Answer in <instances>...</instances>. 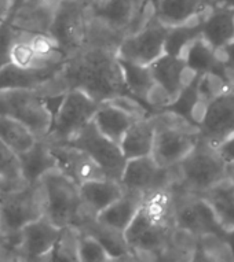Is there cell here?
<instances>
[{
	"label": "cell",
	"mask_w": 234,
	"mask_h": 262,
	"mask_svg": "<svg viewBox=\"0 0 234 262\" xmlns=\"http://www.w3.org/2000/svg\"><path fill=\"white\" fill-rule=\"evenodd\" d=\"M58 78L66 91L80 90L98 103L131 95L123 77L116 52L84 46L74 55L66 58Z\"/></svg>",
	"instance_id": "6da1fadb"
},
{
	"label": "cell",
	"mask_w": 234,
	"mask_h": 262,
	"mask_svg": "<svg viewBox=\"0 0 234 262\" xmlns=\"http://www.w3.org/2000/svg\"><path fill=\"white\" fill-rule=\"evenodd\" d=\"M173 227L172 189L148 195L124 232L135 261H160Z\"/></svg>",
	"instance_id": "7a4b0ae2"
},
{
	"label": "cell",
	"mask_w": 234,
	"mask_h": 262,
	"mask_svg": "<svg viewBox=\"0 0 234 262\" xmlns=\"http://www.w3.org/2000/svg\"><path fill=\"white\" fill-rule=\"evenodd\" d=\"M175 172L173 192L203 193L229 180V163L219 155L217 147L200 138L190 154L175 166Z\"/></svg>",
	"instance_id": "3957f363"
},
{
	"label": "cell",
	"mask_w": 234,
	"mask_h": 262,
	"mask_svg": "<svg viewBox=\"0 0 234 262\" xmlns=\"http://www.w3.org/2000/svg\"><path fill=\"white\" fill-rule=\"evenodd\" d=\"M44 215L42 183L0 191V225L3 236L18 246V235L25 225Z\"/></svg>",
	"instance_id": "277c9868"
},
{
	"label": "cell",
	"mask_w": 234,
	"mask_h": 262,
	"mask_svg": "<svg viewBox=\"0 0 234 262\" xmlns=\"http://www.w3.org/2000/svg\"><path fill=\"white\" fill-rule=\"evenodd\" d=\"M44 215L56 227H80L87 220L79 185L56 168L42 177Z\"/></svg>",
	"instance_id": "5b68a950"
},
{
	"label": "cell",
	"mask_w": 234,
	"mask_h": 262,
	"mask_svg": "<svg viewBox=\"0 0 234 262\" xmlns=\"http://www.w3.org/2000/svg\"><path fill=\"white\" fill-rule=\"evenodd\" d=\"M0 114L20 121L37 139H46L51 129L54 110L39 90L0 91Z\"/></svg>",
	"instance_id": "8992f818"
},
{
	"label": "cell",
	"mask_w": 234,
	"mask_h": 262,
	"mask_svg": "<svg viewBox=\"0 0 234 262\" xmlns=\"http://www.w3.org/2000/svg\"><path fill=\"white\" fill-rule=\"evenodd\" d=\"M101 103L80 90H69L58 104L47 140L51 144L69 143L87 124H90Z\"/></svg>",
	"instance_id": "52a82bcc"
},
{
	"label": "cell",
	"mask_w": 234,
	"mask_h": 262,
	"mask_svg": "<svg viewBox=\"0 0 234 262\" xmlns=\"http://www.w3.org/2000/svg\"><path fill=\"white\" fill-rule=\"evenodd\" d=\"M88 3L90 0H61L56 6L48 36L65 58L74 55L84 46Z\"/></svg>",
	"instance_id": "ba28073f"
},
{
	"label": "cell",
	"mask_w": 234,
	"mask_h": 262,
	"mask_svg": "<svg viewBox=\"0 0 234 262\" xmlns=\"http://www.w3.org/2000/svg\"><path fill=\"white\" fill-rule=\"evenodd\" d=\"M68 144L86 151L102 169L108 179L122 180L123 172L127 165L126 155L123 154L120 144L105 136L92 121L87 124Z\"/></svg>",
	"instance_id": "9c48e42d"
},
{
	"label": "cell",
	"mask_w": 234,
	"mask_h": 262,
	"mask_svg": "<svg viewBox=\"0 0 234 262\" xmlns=\"http://www.w3.org/2000/svg\"><path fill=\"white\" fill-rule=\"evenodd\" d=\"M123 188L126 191L148 195L163 189H172L177 183L175 166L163 168L156 162L153 155L127 159V165L122 176Z\"/></svg>",
	"instance_id": "30bf717a"
},
{
	"label": "cell",
	"mask_w": 234,
	"mask_h": 262,
	"mask_svg": "<svg viewBox=\"0 0 234 262\" xmlns=\"http://www.w3.org/2000/svg\"><path fill=\"white\" fill-rule=\"evenodd\" d=\"M168 26L154 19L143 29L127 35L119 47L117 56L134 63L150 66L165 54Z\"/></svg>",
	"instance_id": "8fae6325"
},
{
	"label": "cell",
	"mask_w": 234,
	"mask_h": 262,
	"mask_svg": "<svg viewBox=\"0 0 234 262\" xmlns=\"http://www.w3.org/2000/svg\"><path fill=\"white\" fill-rule=\"evenodd\" d=\"M173 223L199 236L207 232L225 233L211 205L199 193L173 192Z\"/></svg>",
	"instance_id": "7c38bea8"
},
{
	"label": "cell",
	"mask_w": 234,
	"mask_h": 262,
	"mask_svg": "<svg viewBox=\"0 0 234 262\" xmlns=\"http://www.w3.org/2000/svg\"><path fill=\"white\" fill-rule=\"evenodd\" d=\"M62 228L43 215L22 228L18 235L17 253L20 261H50Z\"/></svg>",
	"instance_id": "4fadbf2b"
},
{
	"label": "cell",
	"mask_w": 234,
	"mask_h": 262,
	"mask_svg": "<svg viewBox=\"0 0 234 262\" xmlns=\"http://www.w3.org/2000/svg\"><path fill=\"white\" fill-rule=\"evenodd\" d=\"M200 134L172 128L156 129L153 158L163 168H172L190 154L199 142Z\"/></svg>",
	"instance_id": "5bb4252c"
},
{
	"label": "cell",
	"mask_w": 234,
	"mask_h": 262,
	"mask_svg": "<svg viewBox=\"0 0 234 262\" xmlns=\"http://www.w3.org/2000/svg\"><path fill=\"white\" fill-rule=\"evenodd\" d=\"M234 134V91L222 95L208 106L205 118L200 125V138L218 147Z\"/></svg>",
	"instance_id": "9a60e30c"
},
{
	"label": "cell",
	"mask_w": 234,
	"mask_h": 262,
	"mask_svg": "<svg viewBox=\"0 0 234 262\" xmlns=\"http://www.w3.org/2000/svg\"><path fill=\"white\" fill-rule=\"evenodd\" d=\"M50 147L58 163V169L77 185L92 179L106 177L95 161L82 148L68 143L64 144L50 143Z\"/></svg>",
	"instance_id": "2e32d148"
},
{
	"label": "cell",
	"mask_w": 234,
	"mask_h": 262,
	"mask_svg": "<svg viewBox=\"0 0 234 262\" xmlns=\"http://www.w3.org/2000/svg\"><path fill=\"white\" fill-rule=\"evenodd\" d=\"M150 69L154 81L164 86L173 100L200 76L186 63V60L182 56L169 55V54H164L161 58H159L154 63L150 64Z\"/></svg>",
	"instance_id": "e0dca14e"
},
{
	"label": "cell",
	"mask_w": 234,
	"mask_h": 262,
	"mask_svg": "<svg viewBox=\"0 0 234 262\" xmlns=\"http://www.w3.org/2000/svg\"><path fill=\"white\" fill-rule=\"evenodd\" d=\"M62 63L21 68L14 63L0 69V91L3 90H39L55 77L62 69Z\"/></svg>",
	"instance_id": "ac0fdd59"
},
{
	"label": "cell",
	"mask_w": 234,
	"mask_h": 262,
	"mask_svg": "<svg viewBox=\"0 0 234 262\" xmlns=\"http://www.w3.org/2000/svg\"><path fill=\"white\" fill-rule=\"evenodd\" d=\"M79 191L87 219H96V215L124 193L122 183L108 177L86 181L79 185Z\"/></svg>",
	"instance_id": "d6986e66"
},
{
	"label": "cell",
	"mask_w": 234,
	"mask_h": 262,
	"mask_svg": "<svg viewBox=\"0 0 234 262\" xmlns=\"http://www.w3.org/2000/svg\"><path fill=\"white\" fill-rule=\"evenodd\" d=\"M21 163L22 179L26 184H36L46 173L58 168V163L46 139H37L35 144L18 154Z\"/></svg>",
	"instance_id": "ffe728a7"
},
{
	"label": "cell",
	"mask_w": 234,
	"mask_h": 262,
	"mask_svg": "<svg viewBox=\"0 0 234 262\" xmlns=\"http://www.w3.org/2000/svg\"><path fill=\"white\" fill-rule=\"evenodd\" d=\"M79 229L98 239L106 249L112 261H135L132 250L122 231L105 225L96 219H87Z\"/></svg>",
	"instance_id": "44dd1931"
},
{
	"label": "cell",
	"mask_w": 234,
	"mask_h": 262,
	"mask_svg": "<svg viewBox=\"0 0 234 262\" xmlns=\"http://www.w3.org/2000/svg\"><path fill=\"white\" fill-rule=\"evenodd\" d=\"M201 36L215 50L225 47L234 39V9L215 5L209 10L201 26Z\"/></svg>",
	"instance_id": "7402d4cb"
},
{
	"label": "cell",
	"mask_w": 234,
	"mask_h": 262,
	"mask_svg": "<svg viewBox=\"0 0 234 262\" xmlns=\"http://www.w3.org/2000/svg\"><path fill=\"white\" fill-rule=\"evenodd\" d=\"M211 9L207 0H159L156 18L171 28L204 17Z\"/></svg>",
	"instance_id": "603a6c76"
},
{
	"label": "cell",
	"mask_w": 234,
	"mask_h": 262,
	"mask_svg": "<svg viewBox=\"0 0 234 262\" xmlns=\"http://www.w3.org/2000/svg\"><path fill=\"white\" fill-rule=\"evenodd\" d=\"M139 0H90L87 14L126 32L132 22Z\"/></svg>",
	"instance_id": "cb8c5ba5"
},
{
	"label": "cell",
	"mask_w": 234,
	"mask_h": 262,
	"mask_svg": "<svg viewBox=\"0 0 234 262\" xmlns=\"http://www.w3.org/2000/svg\"><path fill=\"white\" fill-rule=\"evenodd\" d=\"M143 201H145V196L142 193L124 189V193L122 196L116 199L110 206H108L102 213L96 215V220L105 225L126 232L131 221L134 220L138 210L143 205Z\"/></svg>",
	"instance_id": "d4e9b609"
},
{
	"label": "cell",
	"mask_w": 234,
	"mask_h": 262,
	"mask_svg": "<svg viewBox=\"0 0 234 262\" xmlns=\"http://www.w3.org/2000/svg\"><path fill=\"white\" fill-rule=\"evenodd\" d=\"M156 138V128L149 117L139 118L131 125L120 142L123 154L127 159L152 155L153 144Z\"/></svg>",
	"instance_id": "484cf974"
},
{
	"label": "cell",
	"mask_w": 234,
	"mask_h": 262,
	"mask_svg": "<svg viewBox=\"0 0 234 262\" xmlns=\"http://www.w3.org/2000/svg\"><path fill=\"white\" fill-rule=\"evenodd\" d=\"M136 120L138 118H135L128 113L105 102L101 103L98 112L92 118V122L105 136L120 144L126 132Z\"/></svg>",
	"instance_id": "4316f807"
},
{
	"label": "cell",
	"mask_w": 234,
	"mask_h": 262,
	"mask_svg": "<svg viewBox=\"0 0 234 262\" xmlns=\"http://www.w3.org/2000/svg\"><path fill=\"white\" fill-rule=\"evenodd\" d=\"M126 36V32L117 29V28L112 26L108 22L102 21L100 18L87 14L84 46L104 48V50L117 54L119 47H120V44Z\"/></svg>",
	"instance_id": "83f0119b"
},
{
	"label": "cell",
	"mask_w": 234,
	"mask_h": 262,
	"mask_svg": "<svg viewBox=\"0 0 234 262\" xmlns=\"http://www.w3.org/2000/svg\"><path fill=\"white\" fill-rule=\"evenodd\" d=\"M211 205L223 231L234 228V183L222 181L208 191L199 193Z\"/></svg>",
	"instance_id": "f1b7e54d"
},
{
	"label": "cell",
	"mask_w": 234,
	"mask_h": 262,
	"mask_svg": "<svg viewBox=\"0 0 234 262\" xmlns=\"http://www.w3.org/2000/svg\"><path fill=\"white\" fill-rule=\"evenodd\" d=\"M119 62L122 66L123 77L126 81L127 90L132 96H135L143 103L150 86L154 84V77H153L150 66L134 63V62L122 59V58H119Z\"/></svg>",
	"instance_id": "f546056e"
},
{
	"label": "cell",
	"mask_w": 234,
	"mask_h": 262,
	"mask_svg": "<svg viewBox=\"0 0 234 262\" xmlns=\"http://www.w3.org/2000/svg\"><path fill=\"white\" fill-rule=\"evenodd\" d=\"M0 140L13 148L17 154H21L31 148L37 138L26 125L11 117L0 114Z\"/></svg>",
	"instance_id": "4dcf8cb0"
},
{
	"label": "cell",
	"mask_w": 234,
	"mask_h": 262,
	"mask_svg": "<svg viewBox=\"0 0 234 262\" xmlns=\"http://www.w3.org/2000/svg\"><path fill=\"white\" fill-rule=\"evenodd\" d=\"M209 13V11H208ZM207 15L196 18L193 21L178 26H171L165 40V54L175 56H182L187 46L201 36V26Z\"/></svg>",
	"instance_id": "1f68e13d"
},
{
	"label": "cell",
	"mask_w": 234,
	"mask_h": 262,
	"mask_svg": "<svg viewBox=\"0 0 234 262\" xmlns=\"http://www.w3.org/2000/svg\"><path fill=\"white\" fill-rule=\"evenodd\" d=\"M182 58L199 74L215 70L219 66L217 59V50L207 40H204L203 36L197 37L194 41H191L187 46L182 54Z\"/></svg>",
	"instance_id": "d6a6232c"
},
{
	"label": "cell",
	"mask_w": 234,
	"mask_h": 262,
	"mask_svg": "<svg viewBox=\"0 0 234 262\" xmlns=\"http://www.w3.org/2000/svg\"><path fill=\"white\" fill-rule=\"evenodd\" d=\"M194 261L231 262L234 261V254L223 233L207 232L199 236V251Z\"/></svg>",
	"instance_id": "836d02e7"
},
{
	"label": "cell",
	"mask_w": 234,
	"mask_h": 262,
	"mask_svg": "<svg viewBox=\"0 0 234 262\" xmlns=\"http://www.w3.org/2000/svg\"><path fill=\"white\" fill-rule=\"evenodd\" d=\"M82 232L77 227H64L52 250L50 261H65V262H80L79 258V246H80Z\"/></svg>",
	"instance_id": "e575fe53"
},
{
	"label": "cell",
	"mask_w": 234,
	"mask_h": 262,
	"mask_svg": "<svg viewBox=\"0 0 234 262\" xmlns=\"http://www.w3.org/2000/svg\"><path fill=\"white\" fill-rule=\"evenodd\" d=\"M197 90H199L200 96L209 103L231 91L225 77L215 70L200 74L197 78Z\"/></svg>",
	"instance_id": "d590c367"
},
{
	"label": "cell",
	"mask_w": 234,
	"mask_h": 262,
	"mask_svg": "<svg viewBox=\"0 0 234 262\" xmlns=\"http://www.w3.org/2000/svg\"><path fill=\"white\" fill-rule=\"evenodd\" d=\"M0 177L18 184H26L22 179L21 163L18 154L2 140H0Z\"/></svg>",
	"instance_id": "8d00e7d4"
},
{
	"label": "cell",
	"mask_w": 234,
	"mask_h": 262,
	"mask_svg": "<svg viewBox=\"0 0 234 262\" xmlns=\"http://www.w3.org/2000/svg\"><path fill=\"white\" fill-rule=\"evenodd\" d=\"M82 232V231H80ZM79 258L80 262H110L109 255L102 243L88 233L82 232L80 246H79Z\"/></svg>",
	"instance_id": "74e56055"
},
{
	"label": "cell",
	"mask_w": 234,
	"mask_h": 262,
	"mask_svg": "<svg viewBox=\"0 0 234 262\" xmlns=\"http://www.w3.org/2000/svg\"><path fill=\"white\" fill-rule=\"evenodd\" d=\"M20 30L9 21H0V69L11 63V51Z\"/></svg>",
	"instance_id": "f35d334b"
},
{
	"label": "cell",
	"mask_w": 234,
	"mask_h": 262,
	"mask_svg": "<svg viewBox=\"0 0 234 262\" xmlns=\"http://www.w3.org/2000/svg\"><path fill=\"white\" fill-rule=\"evenodd\" d=\"M106 103L116 106V107H119L123 112L128 113V114H131L135 118H138V120L139 118H146V117L152 114V112L141 100L132 96V95H120V96H116V98L108 100Z\"/></svg>",
	"instance_id": "ab89813d"
},
{
	"label": "cell",
	"mask_w": 234,
	"mask_h": 262,
	"mask_svg": "<svg viewBox=\"0 0 234 262\" xmlns=\"http://www.w3.org/2000/svg\"><path fill=\"white\" fill-rule=\"evenodd\" d=\"M218 152L226 162L234 163V134L230 135L229 138H226L223 142L217 147Z\"/></svg>",
	"instance_id": "60d3db41"
},
{
	"label": "cell",
	"mask_w": 234,
	"mask_h": 262,
	"mask_svg": "<svg viewBox=\"0 0 234 262\" xmlns=\"http://www.w3.org/2000/svg\"><path fill=\"white\" fill-rule=\"evenodd\" d=\"M217 59L219 63L229 64L234 68V39L229 44H226L225 47L218 48Z\"/></svg>",
	"instance_id": "b9f144b4"
},
{
	"label": "cell",
	"mask_w": 234,
	"mask_h": 262,
	"mask_svg": "<svg viewBox=\"0 0 234 262\" xmlns=\"http://www.w3.org/2000/svg\"><path fill=\"white\" fill-rule=\"evenodd\" d=\"M13 10V3L11 0H0V21H5L10 17Z\"/></svg>",
	"instance_id": "7bdbcfd3"
},
{
	"label": "cell",
	"mask_w": 234,
	"mask_h": 262,
	"mask_svg": "<svg viewBox=\"0 0 234 262\" xmlns=\"http://www.w3.org/2000/svg\"><path fill=\"white\" fill-rule=\"evenodd\" d=\"M22 185L25 184H18V183H13V181H9L3 179V177H0V191L2 189H13V188H20Z\"/></svg>",
	"instance_id": "ee69618b"
},
{
	"label": "cell",
	"mask_w": 234,
	"mask_h": 262,
	"mask_svg": "<svg viewBox=\"0 0 234 262\" xmlns=\"http://www.w3.org/2000/svg\"><path fill=\"white\" fill-rule=\"evenodd\" d=\"M225 239L227 241V243H229L230 249H231V251H233L234 254V228H231V229H227V231H225Z\"/></svg>",
	"instance_id": "f6af8a7d"
},
{
	"label": "cell",
	"mask_w": 234,
	"mask_h": 262,
	"mask_svg": "<svg viewBox=\"0 0 234 262\" xmlns=\"http://www.w3.org/2000/svg\"><path fill=\"white\" fill-rule=\"evenodd\" d=\"M229 180L234 183V163L229 165Z\"/></svg>",
	"instance_id": "bcb514c9"
},
{
	"label": "cell",
	"mask_w": 234,
	"mask_h": 262,
	"mask_svg": "<svg viewBox=\"0 0 234 262\" xmlns=\"http://www.w3.org/2000/svg\"><path fill=\"white\" fill-rule=\"evenodd\" d=\"M221 5H226V6H229V7H233L234 9V0H223Z\"/></svg>",
	"instance_id": "7dc6e473"
},
{
	"label": "cell",
	"mask_w": 234,
	"mask_h": 262,
	"mask_svg": "<svg viewBox=\"0 0 234 262\" xmlns=\"http://www.w3.org/2000/svg\"><path fill=\"white\" fill-rule=\"evenodd\" d=\"M207 2H208L209 5L215 6V5H221V3H222V2H223V0H207Z\"/></svg>",
	"instance_id": "c3c4849f"
},
{
	"label": "cell",
	"mask_w": 234,
	"mask_h": 262,
	"mask_svg": "<svg viewBox=\"0 0 234 262\" xmlns=\"http://www.w3.org/2000/svg\"><path fill=\"white\" fill-rule=\"evenodd\" d=\"M3 239H5V236H3V233H2V225H0V245H2Z\"/></svg>",
	"instance_id": "681fc988"
}]
</instances>
